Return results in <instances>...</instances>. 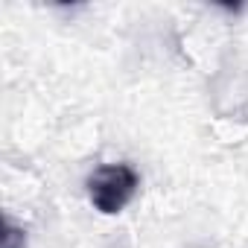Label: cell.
I'll use <instances>...</instances> for the list:
<instances>
[{
	"mask_svg": "<svg viewBox=\"0 0 248 248\" xmlns=\"http://www.w3.org/2000/svg\"><path fill=\"white\" fill-rule=\"evenodd\" d=\"M138 184H140V178L129 164H105V167H96L91 172L88 196H91L96 210L111 216V213H120L135 199Z\"/></svg>",
	"mask_w": 248,
	"mask_h": 248,
	"instance_id": "obj_1",
	"label": "cell"
},
{
	"mask_svg": "<svg viewBox=\"0 0 248 248\" xmlns=\"http://www.w3.org/2000/svg\"><path fill=\"white\" fill-rule=\"evenodd\" d=\"M3 248H24V233L12 225L3 228Z\"/></svg>",
	"mask_w": 248,
	"mask_h": 248,
	"instance_id": "obj_2",
	"label": "cell"
}]
</instances>
